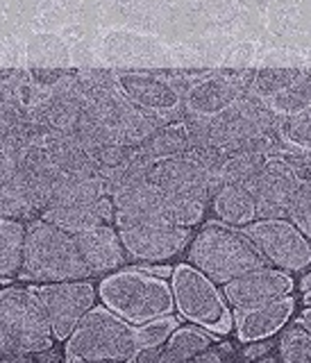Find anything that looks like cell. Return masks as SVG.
Segmentation results:
<instances>
[{
    "label": "cell",
    "mask_w": 311,
    "mask_h": 363,
    "mask_svg": "<svg viewBox=\"0 0 311 363\" xmlns=\"http://www.w3.org/2000/svg\"><path fill=\"white\" fill-rule=\"evenodd\" d=\"M189 264L202 270L207 277L225 286L250 270L268 266L250 236L223 223H212L193 236L189 245Z\"/></svg>",
    "instance_id": "1"
},
{
    "label": "cell",
    "mask_w": 311,
    "mask_h": 363,
    "mask_svg": "<svg viewBox=\"0 0 311 363\" xmlns=\"http://www.w3.org/2000/svg\"><path fill=\"white\" fill-rule=\"evenodd\" d=\"M91 275L73 234L48 220H32L26 230L21 277L32 281H71Z\"/></svg>",
    "instance_id": "2"
},
{
    "label": "cell",
    "mask_w": 311,
    "mask_h": 363,
    "mask_svg": "<svg viewBox=\"0 0 311 363\" xmlns=\"http://www.w3.org/2000/svg\"><path fill=\"white\" fill-rule=\"evenodd\" d=\"M98 298L132 325H143L175 309L170 284L153 270L125 268L111 272L98 286Z\"/></svg>",
    "instance_id": "3"
},
{
    "label": "cell",
    "mask_w": 311,
    "mask_h": 363,
    "mask_svg": "<svg viewBox=\"0 0 311 363\" xmlns=\"http://www.w3.org/2000/svg\"><path fill=\"white\" fill-rule=\"evenodd\" d=\"M136 352V325L109 306H94L66 338V361H132Z\"/></svg>",
    "instance_id": "4"
},
{
    "label": "cell",
    "mask_w": 311,
    "mask_h": 363,
    "mask_svg": "<svg viewBox=\"0 0 311 363\" xmlns=\"http://www.w3.org/2000/svg\"><path fill=\"white\" fill-rule=\"evenodd\" d=\"M114 202V223L119 230L136 225H157L170 223L182 227H193L204 218L207 204L195 200L173 198L161 191L153 179L136 184L132 189L119 191L111 196Z\"/></svg>",
    "instance_id": "5"
},
{
    "label": "cell",
    "mask_w": 311,
    "mask_h": 363,
    "mask_svg": "<svg viewBox=\"0 0 311 363\" xmlns=\"http://www.w3.org/2000/svg\"><path fill=\"white\" fill-rule=\"evenodd\" d=\"M173 295H175V309L187 318L189 323L218 336L229 334L234 318L216 281L209 279L202 270L191 264H180L173 268L170 275Z\"/></svg>",
    "instance_id": "6"
},
{
    "label": "cell",
    "mask_w": 311,
    "mask_h": 363,
    "mask_svg": "<svg viewBox=\"0 0 311 363\" xmlns=\"http://www.w3.org/2000/svg\"><path fill=\"white\" fill-rule=\"evenodd\" d=\"M121 94L128 98L134 107L151 113L161 123L184 118V94L191 84L189 75H168V73H151V71H125L114 73Z\"/></svg>",
    "instance_id": "7"
},
{
    "label": "cell",
    "mask_w": 311,
    "mask_h": 363,
    "mask_svg": "<svg viewBox=\"0 0 311 363\" xmlns=\"http://www.w3.org/2000/svg\"><path fill=\"white\" fill-rule=\"evenodd\" d=\"M244 232L273 268L302 272L311 266V241L291 218H259Z\"/></svg>",
    "instance_id": "8"
},
{
    "label": "cell",
    "mask_w": 311,
    "mask_h": 363,
    "mask_svg": "<svg viewBox=\"0 0 311 363\" xmlns=\"http://www.w3.org/2000/svg\"><path fill=\"white\" fill-rule=\"evenodd\" d=\"M0 320L14 334L26 354H41L53 347V327L34 291L14 286L0 291Z\"/></svg>",
    "instance_id": "9"
},
{
    "label": "cell",
    "mask_w": 311,
    "mask_h": 363,
    "mask_svg": "<svg viewBox=\"0 0 311 363\" xmlns=\"http://www.w3.org/2000/svg\"><path fill=\"white\" fill-rule=\"evenodd\" d=\"M255 71L200 73L184 94V116L214 118L250 94Z\"/></svg>",
    "instance_id": "10"
},
{
    "label": "cell",
    "mask_w": 311,
    "mask_h": 363,
    "mask_svg": "<svg viewBox=\"0 0 311 363\" xmlns=\"http://www.w3.org/2000/svg\"><path fill=\"white\" fill-rule=\"evenodd\" d=\"M53 327L55 340H66L73 334L77 323L96 306L98 291L84 279L50 281L34 289Z\"/></svg>",
    "instance_id": "11"
},
{
    "label": "cell",
    "mask_w": 311,
    "mask_h": 363,
    "mask_svg": "<svg viewBox=\"0 0 311 363\" xmlns=\"http://www.w3.org/2000/svg\"><path fill=\"white\" fill-rule=\"evenodd\" d=\"M151 179L173 198L195 200V202L207 204L214 196L212 177L207 173V166L195 147H191V150L184 155H175V157L155 162Z\"/></svg>",
    "instance_id": "12"
},
{
    "label": "cell",
    "mask_w": 311,
    "mask_h": 363,
    "mask_svg": "<svg viewBox=\"0 0 311 363\" xmlns=\"http://www.w3.org/2000/svg\"><path fill=\"white\" fill-rule=\"evenodd\" d=\"M34 130L37 125L28 121L18 134L0 143V216H7V218H28L32 213H39L32 191L18 170L21 147L32 139Z\"/></svg>",
    "instance_id": "13"
},
{
    "label": "cell",
    "mask_w": 311,
    "mask_h": 363,
    "mask_svg": "<svg viewBox=\"0 0 311 363\" xmlns=\"http://www.w3.org/2000/svg\"><path fill=\"white\" fill-rule=\"evenodd\" d=\"M300 179L284 155H271L259 173L248 182L259 218H289V209Z\"/></svg>",
    "instance_id": "14"
},
{
    "label": "cell",
    "mask_w": 311,
    "mask_h": 363,
    "mask_svg": "<svg viewBox=\"0 0 311 363\" xmlns=\"http://www.w3.org/2000/svg\"><path fill=\"white\" fill-rule=\"evenodd\" d=\"M119 234L128 257H132L134 261H146V264H159V261L178 257L189 245L191 227L157 223L123 227Z\"/></svg>",
    "instance_id": "15"
},
{
    "label": "cell",
    "mask_w": 311,
    "mask_h": 363,
    "mask_svg": "<svg viewBox=\"0 0 311 363\" xmlns=\"http://www.w3.org/2000/svg\"><path fill=\"white\" fill-rule=\"evenodd\" d=\"M225 300L234 309H250V306H261L273 300H280L284 295H291L293 279L284 270L273 266H261L257 270H250L225 286Z\"/></svg>",
    "instance_id": "16"
},
{
    "label": "cell",
    "mask_w": 311,
    "mask_h": 363,
    "mask_svg": "<svg viewBox=\"0 0 311 363\" xmlns=\"http://www.w3.org/2000/svg\"><path fill=\"white\" fill-rule=\"evenodd\" d=\"M295 298L284 295L280 300H273L261 306L250 309H236V336L241 343H259L263 338H271L284 329L295 311Z\"/></svg>",
    "instance_id": "17"
},
{
    "label": "cell",
    "mask_w": 311,
    "mask_h": 363,
    "mask_svg": "<svg viewBox=\"0 0 311 363\" xmlns=\"http://www.w3.org/2000/svg\"><path fill=\"white\" fill-rule=\"evenodd\" d=\"M75 241L80 247V255H82L84 264L91 270V275L116 270L125 264V257H128L119 230H114L109 223L94 227L89 232L75 234Z\"/></svg>",
    "instance_id": "18"
},
{
    "label": "cell",
    "mask_w": 311,
    "mask_h": 363,
    "mask_svg": "<svg viewBox=\"0 0 311 363\" xmlns=\"http://www.w3.org/2000/svg\"><path fill=\"white\" fill-rule=\"evenodd\" d=\"M41 218L62 227V230L75 236V234L89 232V230H94V227L107 225L109 220H114V202H111V196H105L91 202L48 207L41 211Z\"/></svg>",
    "instance_id": "19"
},
{
    "label": "cell",
    "mask_w": 311,
    "mask_h": 363,
    "mask_svg": "<svg viewBox=\"0 0 311 363\" xmlns=\"http://www.w3.org/2000/svg\"><path fill=\"white\" fill-rule=\"evenodd\" d=\"M212 204L218 223L223 225L244 230L250 223L259 220L255 198L244 184H223L212 196Z\"/></svg>",
    "instance_id": "20"
},
{
    "label": "cell",
    "mask_w": 311,
    "mask_h": 363,
    "mask_svg": "<svg viewBox=\"0 0 311 363\" xmlns=\"http://www.w3.org/2000/svg\"><path fill=\"white\" fill-rule=\"evenodd\" d=\"M107 191L102 184L100 175H75V173H64L57 177L48 207H64V204H75V202H91L98 198H105ZM45 207V209H48Z\"/></svg>",
    "instance_id": "21"
},
{
    "label": "cell",
    "mask_w": 311,
    "mask_h": 363,
    "mask_svg": "<svg viewBox=\"0 0 311 363\" xmlns=\"http://www.w3.org/2000/svg\"><path fill=\"white\" fill-rule=\"evenodd\" d=\"M191 147H193V141L187 130V123H184V118H180V121H170V123L161 125V128H157L139 145V150L148 159L159 162V159H168V157L189 152Z\"/></svg>",
    "instance_id": "22"
},
{
    "label": "cell",
    "mask_w": 311,
    "mask_h": 363,
    "mask_svg": "<svg viewBox=\"0 0 311 363\" xmlns=\"http://www.w3.org/2000/svg\"><path fill=\"white\" fill-rule=\"evenodd\" d=\"M214 345L212 332L202 327H178L161 347V361L159 363H178V361H193L195 357Z\"/></svg>",
    "instance_id": "23"
},
{
    "label": "cell",
    "mask_w": 311,
    "mask_h": 363,
    "mask_svg": "<svg viewBox=\"0 0 311 363\" xmlns=\"http://www.w3.org/2000/svg\"><path fill=\"white\" fill-rule=\"evenodd\" d=\"M26 230L28 227L21 220L0 216V279H9L21 272Z\"/></svg>",
    "instance_id": "24"
},
{
    "label": "cell",
    "mask_w": 311,
    "mask_h": 363,
    "mask_svg": "<svg viewBox=\"0 0 311 363\" xmlns=\"http://www.w3.org/2000/svg\"><path fill=\"white\" fill-rule=\"evenodd\" d=\"M266 107L278 121L298 116L300 111L311 107V71H300L293 82L286 86L282 94L275 96Z\"/></svg>",
    "instance_id": "25"
},
{
    "label": "cell",
    "mask_w": 311,
    "mask_h": 363,
    "mask_svg": "<svg viewBox=\"0 0 311 363\" xmlns=\"http://www.w3.org/2000/svg\"><path fill=\"white\" fill-rule=\"evenodd\" d=\"M266 152L259 150H236L227 152L223 159V184H248L255 177L263 164L268 162Z\"/></svg>",
    "instance_id": "26"
},
{
    "label": "cell",
    "mask_w": 311,
    "mask_h": 363,
    "mask_svg": "<svg viewBox=\"0 0 311 363\" xmlns=\"http://www.w3.org/2000/svg\"><path fill=\"white\" fill-rule=\"evenodd\" d=\"M16 86H5V82L0 84V143L7 141L9 136L18 134L30 121Z\"/></svg>",
    "instance_id": "27"
},
{
    "label": "cell",
    "mask_w": 311,
    "mask_h": 363,
    "mask_svg": "<svg viewBox=\"0 0 311 363\" xmlns=\"http://www.w3.org/2000/svg\"><path fill=\"white\" fill-rule=\"evenodd\" d=\"M298 73H300L298 68H263V71H255L250 84V96H255L266 105L293 82Z\"/></svg>",
    "instance_id": "28"
},
{
    "label": "cell",
    "mask_w": 311,
    "mask_h": 363,
    "mask_svg": "<svg viewBox=\"0 0 311 363\" xmlns=\"http://www.w3.org/2000/svg\"><path fill=\"white\" fill-rule=\"evenodd\" d=\"M278 359L286 363H311V332H307L300 323L282 329Z\"/></svg>",
    "instance_id": "29"
},
{
    "label": "cell",
    "mask_w": 311,
    "mask_h": 363,
    "mask_svg": "<svg viewBox=\"0 0 311 363\" xmlns=\"http://www.w3.org/2000/svg\"><path fill=\"white\" fill-rule=\"evenodd\" d=\"M278 136L282 145L293 147L295 152H311V107L298 116L282 118L278 123Z\"/></svg>",
    "instance_id": "30"
},
{
    "label": "cell",
    "mask_w": 311,
    "mask_h": 363,
    "mask_svg": "<svg viewBox=\"0 0 311 363\" xmlns=\"http://www.w3.org/2000/svg\"><path fill=\"white\" fill-rule=\"evenodd\" d=\"M180 327L178 318L168 313L148 320L143 325H136V350L139 347H164L170 334Z\"/></svg>",
    "instance_id": "31"
},
{
    "label": "cell",
    "mask_w": 311,
    "mask_h": 363,
    "mask_svg": "<svg viewBox=\"0 0 311 363\" xmlns=\"http://www.w3.org/2000/svg\"><path fill=\"white\" fill-rule=\"evenodd\" d=\"M289 218L300 227L302 234L311 241V182H300L293 196Z\"/></svg>",
    "instance_id": "32"
},
{
    "label": "cell",
    "mask_w": 311,
    "mask_h": 363,
    "mask_svg": "<svg viewBox=\"0 0 311 363\" xmlns=\"http://www.w3.org/2000/svg\"><path fill=\"white\" fill-rule=\"evenodd\" d=\"M21 357H28V354L23 352V347L18 345L14 334L7 329V325L0 320V359H21Z\"/></svg>",
    "instance_id": "33"
},
{
    "label": "cell",
    "mask_w": 311,
    "mask_h": 363,
    "mask_svg": "<svg viewBox=\"0 0 311 363\" xmlns=\"http://www.w3.org/2000/svg\"><path fill=\"white\" fill-rule=\"evenodd\" d=\"M289 166L293 168L295 177L300 182H311V152H293L284 155Z\"/></svg>",
    "instance_id": "34"
},
{
    "label": "cell",
    "mask_w": 311,
    "mask_h": 363,
    "mask_svg": "<svg viewBox=\"0 0 311 363\" xmlns=\"http://www.w3.org/2000/svg\"><path fill=\"white\" fill-rule=\"evenodd\" d=\"M225 357H232V347L229 345H212L207 347L204 352H200L198 357H195L193 361H223Z\"/></svg>",
    "instance_id": "35"
},
{
    "label": "cell",
    "mask_w": 311,
    "mask_h": 363,
    "mask_svg": "<svg viewBox=\"0 0 311 363\" xmlns=\"http://www.w3.org/2000/svg\"><path fill=\"white\" fill-rule=\"evenodd\" d=\"M273 347H278V343H268V338H263L261 345H252L250 350L244 352V357L246 359H261V357H266Z\"/></svg>",
    "instance_id": "36"
},
{
    "label": "cell",
    "mask_w": 311,
    "mask_h": 363,
    "mask_svg": "<svg viewBox=\"0 0 311 363\" xmlns=\"http://www.w3.org/2000/svg\"><path fill=\"white\" fill-rule=\"evenodd\" d=\"M298 323H300L305 329H307V332H311V306H309V309H305L302 313H300V320H298Z\"/></svg>",
    "instance_id": "37"
},
{
    "label": "cell",
    "mask_w": 311,
    "mask_h": 363,
    "mask_svg": "<svg viewBox=\"0 0 311 363\" xmlns=\"http://www.w3.org/2000/svg\"><path fill=\"white\" fill-rule=\"evenodd\" d=\"M305 293H302V300H305V304L307 306H311V275L307 277V281H305Z\"/></svg>",
    "instance_id": "38"
},
{
    "label": "cell",
    "mask_w": 311,
    "mask_h": 363,
    "mask_svg": "<svg viewBox=\"0 0 311 363\" xmlns=\"http://www.w3.org/2000/svg\"><path fill=\"white\" fill-rule=\"evenodd\" d=\"M3 284H5V279H0V289H3Z\"/></svg>",
    "instance_id": "39"
}]
</instances>
